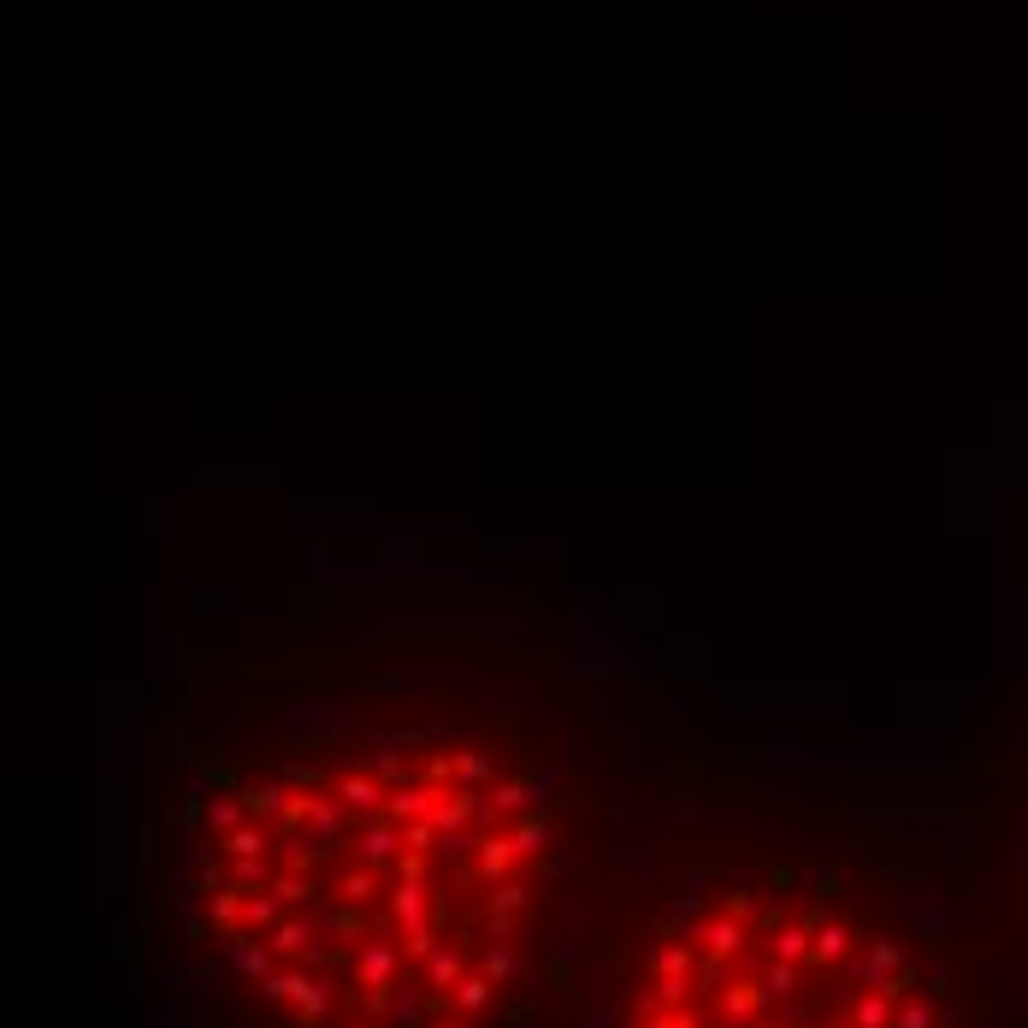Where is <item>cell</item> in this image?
<instances>
[{"mask_svg": "<svg viewBox=\"0 0 1028 1028\" xmlns=\"http://www.w3.org/2000/svg\"><path fill=\"white\" fill-rule=\"evenodd\" d=\"M556 875L544 780L485 733L314 740L196 799V940L267 1028H515Z\"/></svg>", "mask_w": 1028, "mask_h": 1028, "instance_id": "obj_1", "label": "cell"}, {"mask_svg": "<svg viewBox=\"0 0 1028 1028\" xmlns=\"http://www.w3.org/2000/svg\"><path fill=\"white\" fill-rule=\"evenodd\" d=\"M621 1028H958L922 929L846 869L740 863L662 905Z\"/></svg>", "mask_w": 1028, "mask_h": 1028, "instance_id": "obj_2", "label": "cell"}]
</instances>
